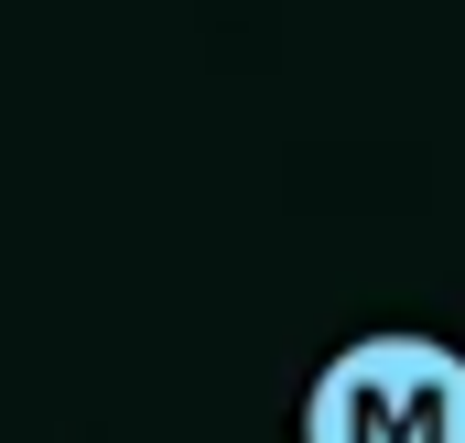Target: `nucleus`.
Masks as SVG:
<instances>
[{"label":"nucleus","instance_id":"1","mask_svg":"<svg viewBox=\"0 0 465 443\" xmlns=\"http://www.w3.org/2000/svg\"><path fill=\"white\" fill-rule=\"evenodd\" d=\"M303 443H465V357L444 335H357L303 389Z\"/></svg>","mask_w":465,"mask_h":443}]
</instances>
